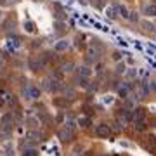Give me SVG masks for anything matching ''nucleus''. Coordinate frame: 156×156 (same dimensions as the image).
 <instances>
[{"instance_id": "obj_1", "label": "nucleus", "mask_w": 156, "mask_h": 156, "mask_svg": "<svg viewBox=\"0 0 156 156\" xmlns=\"http://www.w3.org/2000/svg\"><path fill=\"white\" fill-rule=\"evenodd\" d=\"M12 130H14V116H12V113H7L0 120V135L9 137L12 134Z\"/></svg>"}, {"instance_id": "obj_2", "label": "nucleus", "mask_w": 156, "mask_h": 156, "mask_svg": "<svg viewBox=\"0 0 156 156\" xmlns=\"http://www.w3.org/2000/svg\"><path fill=\"white\" fill-rule=\"evenodd\" d=\"M42 89L47 90V92H59L64 87H62V83L59 80H56V78H45L44 82H42Z\"/></svg>"}, {"instance_id": "obj_3", "label": "nucleus", "mask_w": 156, "mask_h": 156, "mask_svg": "<svg viewBox=\"0 0 156 156\" xmlns=\"http://www.w3.org/2000/svg\"><path fill=\"white\" fill-rule=\"evenodd\" d=\"M23 95H24L26 99L37 101V99H40V89L38 87H35V85H28L26 89L23 90Z\"/></svg>"}, {"instance_id": "obj_4", "label": "nucleus", "mask_w": 156, "mask_h": 156, "mask_svg": "<svg viewBox=\"0 0 156 156\" xmlns=\"http://www.w3.org/2000/svg\"><path fill=\"white\" fill-rule=\"evenodd\" d=\"M95 135H97L99 139H106V137L111 135V127H109L108 123H101V125L95 127Z\"/></svg>"}, {"instance_id": "obj_5", "label": "nucleus", "mask_w": 156, "mask_h": 156, "mask_svg": "<svg viewBox=\"0 0 156 156\" xmlns=\"http://www.w3.org/2000/svg\"><path fill=\"white\" fill-rule=\"evenodd\" d=\"M118 122L122 123V125H128V123L132 122V111L127 109V108L120 109V113H118Z\"/></svg>"}, {"instance_id": "obj_6", "label": "nucleus", "mask_w": 156, "mask_h": 156, "mask_svg": "<svg viewBox=\"0 0 156 156\" xmlns=\"http://www.w3.org/2000/svg\"><path fill=\"white\" fill-rule=\"evenodd\" d=\"M146 115H147V113H146V108H142V106H137L134 109V111H132V122H144L146 120Z\"/></svg>"}, {"instance_id": "obj_7", "label": "nucleus", "mask_w": 156, "mask_h": 156, "mask_svg": "<svg viewBox=\"0 0 156 156\" xmlns=\"http://www.w3.org/2000/svg\"><path fill=\"white\" fill-rule=\"evenodd\" d=\"M28 64H30V69H33V71H38V69H42V68H44L45 59H44V57H30Z\"/></svg>"}, {"instance_id": "obj_8", "label": "nucleus", "mask_w": 156, "mask_h": 156, "mask_svg": "<svg viewBox=\"0 0 156 156\" xmlns=\"http://www.w3.org/2000/svg\"><path fill=\"white\" fill-rule=\"evenodd\" d=\"M140 144L146 151H154L156 149V139L154 137H146V139L140 140Z\"/></svg>"}, {"instance_id": "obj_9", "label": "nucleus", "mask_w": 156, "mask_h": 156, "mask_svg": "<svg viewBox=\"0 0 156 156\" xmlns=\"http://www.w3.org/2000/svg\"><path fill=\"white\" fill-rule=\"evenodd\" d=\"M57 137L62 140V142H68V140H71L73 139V130H69V128H61L59 132H57Z\"/></svg>"}, {"instance_id": "obj_10", "label": "nucleus", "mask_w": 156, "mask_h": 156, "mask_svg": "<svg viewBox=\"0 0 156 156\" xmlns=\"http://www.w3.org/2000/svg\"><path fill=\"white\" fill-rule=\"evenodd\" d=\"M69 49V42L68 40H59L56 45H54V50L56 52H64V50Z\"/></svg>"}, {"instance_id": "obj_11", "label": "nucleus", "mask_w": 156, "mask_h": 156, "mask_svg": "<svg viewBox=\"0 0 156 156\" xmlns=\"http://www.w3.org/2000/svg\"><path fill=\"white\" fill-rule=\"evenodd\" d=\"M144 14L146 16H156V2H151L149 5L144 7Z\"/></svg>"}, {"instance_id": "obj_12", "label": "nucleus", "mask_w": 156, "mask_h": 156, "mask_svg": "<svg viewBox=\"0 0 156 156\" xmlns=\"http://www.w3.org/2000/svg\"><path fill=\"white\" fill-rule=\"evenodd\" d=\"M115 7H116V11H118V14H120V16L127 17V19L130 17V11H128V9H127L125 5H122V4H116Z\"/></svg>"}, {"instance_id": "obj_13", "label": "nucleus", "mask_w": 156, "mask_h": 156, "mask_svg": "<svg viewBox=\"0 0 156 156\" xmlns=\"http://www.w3.org/2000/svg\"><path fill=\"white\" fill-rule=\"evenodd\" d=\"M78 76L90 78V76H92V71H90V68H87V66H80V68H78Z\"/></svg>"}, {"instance_id": "obj_14", "label": "nucleus", "mask_w": 156, "mask_h": 156, "mask_svg": "<svg viewBox=\"0 0 156 156\" xmlns=\"http://www.w3.org/2000/svg\"><path fill=\"white\" fill-rule=\"evenodd\" d=\"M73 69H75V64H73L71 61H66L61 64V71L62 73H73Z\"/></svg>"}, {"instance_id": "obj_15", "label": "nucleus", "mask_w": 156, "mask_h": 156, "mask_svg": "<svg viewBox=\"0 0 156 156\" xmlns=\"http://www.w3.org/2000/svg\"><path fill=\"white\" fill-rule=\"evenodd\" d=\"M104 12H106V16H108V17H111V19H116L118 11H116V7H115V5H108Z\"/></svg>"}, {"instance_id": "obj_16", "label": "nucleus", "mask_w": 156, "mask_h": 156, "mask_svg": "<svg viewBox=\"0 0 156 156\" xmlns=\"http://www.w3.org/2000/svg\"><path fill=\"white\" fill-rule=\"evenodd\" d=\"M76 125H78L80 128H87V127L90 125V120H89L87 116H80V118L76 120Z\"/></svg>"}, {"instance_id": "obj_17", "label": "nucleus", "mask_w": 156, "mask_h": 156, "mask_svg": "<svg viewBox=\"0 0 156 156\" xmlns=\"http://www.w3.org/2000/svg\"><path fill=\"white\" fill-rule=\"evenodd\" d=\"M28 139L30 142H37V140H42V134L40 132H37V130H31L28 134Z\"/></svg>"}, {"instance_id": "obj_18", "label": "nucleus", "mask_w": 156, "mask_h": 156, "mask_svg": "<svg viewBox=\"0 0 156 156\" xmlns=\"http://www.w3.org/2000/svg\"><path fill=\"white\" fill-rule=\"evenodd\" d=\"M140 24H142V28H144L146 31H151V33H154L156 31V26L153 24V23H149V21H142Z\"/></svg>"}, {"instance_id": "obj_19", "label": "nucleus", "mask_w": 156, "mask_h": 156, "mask_svg": "<svg viewBox=\"0 0 156 156\" xmlns=\"http://www.w3.org/2000/svg\"><path fill=\"white\" fill-rule=\"evenodd\" d=\"M134 127H135V130H139V132H144L146 128H147V122H146V120H144V122H135Z\"/></svg>"}, {"instance_id": "obj_20", "label": "nucleus", "mask_w": 156, "mask_h": 156, "mask_svg": "<svg viewBox=\"0 0 156 156\" xmlns=\"http://www.w3.org/2000/svg\"><path fill=\"white\" fill-rule=\"evenodd\" d=\"M125 76L130 78V80H134V78H137V69H134V68H130V69H127L125 71Z\"/></svg>"}, {"instance_id": "obj_21", "label": "nucleus", "mask_w": 156, "mask_h": 156, "mask_svg": "<svg viewBox=\"0 0 156 156\" xmlns=\"http://www.w3.org/2000/svg\"><path fill=\"white\" fill-rule=\"evenodd\" d=\"M24 30H26L28 33H35V24L31 21H24Z\"/></svg>"}, {"instance_id": "obj_22", "label": "nucleus", "mask_w": 156, "mask_h": 156, "mask_svg": "<svg viewBox=\"0 0 156 156\" xmlns=\"http://www.w3.org/2000/svg\"><path fill=\"white\" fill-rule=\"evenodd\" d=\"M75 125H76V122H75V120H71V118H68L66 122H64V127L69 128V130H73V128H75Z\"/></svg>"}, {"instance_id": "obj_23", "label": "nucleus", "mask_w": 156, "mask_h": 156, "mask_svg": "<svg viewBox=\"0 0 156 156\" xmlns=\"http://www.w3.org/2000/svg\"><path fill=\"white\" fill-rule=\"evenodd\" d=\"M125 71H127L125 64H123V62H120V64L116 66V75H125Z\"/></svg>"}, {"instance_id": "obj_24", "label": "nucleus", "mask_w": 156, "mask_h": 156, "mask_svg": "<svg viewBox=\"0 0 156 156\" xmlns=\"http://www.w3.org/2000/svg\"><path fill=\"white\" fill-rule=\"evenodd\" d=\"M128 19H130V21H139V16H137V12H135V11H132V12H130V17H128Z\"/></svg>"}, {"instance_id": "obj_25", "label": "nucleus", "mask_w": 156, "mask_h": 156, "mask_svg": "<svg viewBox=\"0 0 156 156\" xmlns=\"http://www.w3.org/2000/svg\"><path fill=\"white\" fill-rule=\"evenodd\" d=\"M5 68V57H4V54H0V69H4Z\"/></svg>"}, {"instance_id": "obj_26", "label": "nucleus", "mask_w": 156, "mask_h": 156, "mask_svg": "<svg viewBox=\"0 0 156 156\" xmlns=\"http://www.w3.org/2000/svg\"><path fill=\"white\" fill-rule=\"evenodd\" d=\"M113 59H115V61H120V59H122V52H113Z\"/></svg>"}, {"instance_id": "obj_27", "label": "nucleus", "mask_w": 156, "mask_h": 156, "mask_svg": "<svg viewBox=\"0 0 156 156\" xmlns=\"http://www.w3.org/2000/svg\"><path fill=\"white\" fill-rule=\"evenodd\" d=\"M35 154H37V153H35L33 149H30V151L24 149V153H23V156H35Z\"/></svg>"}, {"instance_id": "obj_28", "label": "nucleus", "mask_w": 156, "mask_h": 156, "mask_svg": "<svg viewBox=\"0 0 156 156\" xmlns=\"http://www.w3.org/2000/svg\"><path fill=\"white\" fill-rule=\"evenodd\" d=\"M149 89L151 92H156V82H149Z\"/></svg>"}, {"instance_id": "obj_29", "label": "nucleus", "mask_w": 156, "mask_h": 156, "mask_svg": "<svg viewBox=\"0 0 156 156\" xmlns=\"http://www.w3.org/2000/svg\"><path fill=\"white\" fill-rule=\"evenodd\" d=\"M97 5H99V7H102V5H106V0H99V2H97Z\"/></svg>"}, {"instance_id": "obj_30", "label": "nucleus", "mask_w": 156, "mask_h": 156, "mask_svg": "<svg viewBox=\"0 0 156 156\" xmlns=\"http://www.w3.org/2000/svg\"><path fill=\"white\" fill-rule=\"evenodd\" d=\"M0 19H2V12H0Z\"/></svg>"}]
</instances>
